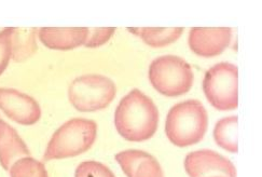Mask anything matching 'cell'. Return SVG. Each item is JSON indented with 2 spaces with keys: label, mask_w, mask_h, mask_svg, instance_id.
<instances>
[{
  "label": "cell",
  "mask_w": 262,
  "mask_h": 177,
  "mask_svg": "<svg viewBox=\"0 0 262 177\" xmlns=\"http://www.w3.org/2000/svg\"><path fill=\"white\" fill-rule=\"evenodd\" d=\"M159 125L156 104L144 92L133 88L118 104L115 112V126L128 142L140 143L150 140Z\"/></svg>",
  "instance_id": "1"
},
{
  "label": "cell",
  "mask_w": 262,
  "mask_h": 177,
  "mask_svg": "<svg viewBox=\"0 0 262 177\" xmlns=\"http://www.w3.org/2000/svg\"><path fill=\"white\" fill-rule=\"evenodd\" d=\"M208 127V115L198 100L180 102L170 108L165 121L167 139L177 147H189L203 140Z\"/></svg>",
  "instance_id": "2"
},
{
  "label": "cell",
  "mask_w": 262,
  "mask_h": 177,
  "mask_svg": "<svg viewBox=\"0 0 262 177\" xmlns=\"http://www.w3.org/2000/svg\"><path fill=\"white\" fill-rule=\"evenodd\" d=\"M97 124L84 118H74L52 135L46 148L43 160H59L73 158L86 152L96 141Z\"/></svg>",
  "instance_id": "3"
},
{
  "label": "cell",
  "mask_w": 262,
  "mask_h": 177,
  "mask_svg": "<svg viewBox=\"0 0 262 177\" xmlns=\"http://www.w3.org/2000/svg\"><path fill=\"white\" fill-rule=\"evenodd\" d=\"M148 78L160 94L176 97L191 90L194 74L192 67L184 58L177 55H162L151 62Z\"/></svg>",
  "instance_id": "4"
},
{
  "label": "cell",
  "mask_w": 262,
  "mask_h": 177,
  "mask_svg": "<svg viewBox=\"0 0 262 177\" xmlns=\"http://www.w3.org/2000/svg\"><path fill=\"white\" fill-rule=\"evenodd\" d=\"M117 87L108 77L97 74L82 75L70 83L68 100L78 112L103 110L115 100Z\"/></svg>",
  "instance_id": "5"
},
{
  "label": "cell",
  "mask_w": 262,
  "mask_h": 177,
  "mask_svg": "<svg viewBox=\"0 0 262 177\" xmlns=\"http://www.w3.org/2000/svg\"><path fill=\"white\" fill-rule=\"evenodd\" d=\"M203 91L209 104L220 112L234 110L238 106V68L228 62L218 63L206 72Z\"/></svg>",
  "instance_id": "6"
},
{
  "label": "cell",
  "mask_w": 262,
  "mask_h": 177,
  "mask_svg": "<svg viewBox=\"0 0 262 177\" xmlns=\"http://www.w3.org/2000/svg\"><path fill=\"white\" fill-rule=\"evenodd\" d=\"M184 165L189 177H236L234 164L214 150L202 149L190 152Z\"/></svg>",
  "instance_id": "7"
},
{
  "label": "cell",
  "mask_w": 262,
  "mask_h": 177,
  "mask_svg": "<svg viewBox=\"0 0 262 177\" xmlns=\"http://www.w3.org/2000/svg\"><path fill=\"white\" fill-rule=\"evenodd\" d=\"M0 109L12 121L27 126L41 118V108L35 98L15 88L0 87Z\"/></svg>",
  "instance_id": "8"
},
{
  "label": "cell",
  "mask_w": 262,
  "mask_h": 177,
  "mask_svg": "<svg viewBox=\"0 0 262 177\" xmlns=\"http://www.w3.org/2000/svg\"><path fill=\"white\" fill-rule=\"evenodd\" d=\"M232 40L230 27H193L191 28L188 43L191 51L202 57L220 55Z\"/></svg>",
  "instance_id": "9"
},
{
  "label": "cell",
  "mask_w": 262,
  "mask_h": 177,
  "mask_svg": "<svg viewBox=\"0 0 262 177\" xmlns=\"http://www.w3.org/2000/svg\"><path fill=\"white\" fill-rule=\"evenodd\" d=\"M116 161L127 177H164L159 161L143 150L120 151L116 154Z\"/></svg>",
  "instance_id": "10"
},
{
  "label": "cell",
  "mask_w": 262,
  "mask_h": 177,
  "mask_svg": "<svg viewBox=\"0 0 262 177\" xmlns=\"http://www.w3.org/2000/svg\"><path fill=\"white\" fill-rule=\"evenodd\" d=\"M89 27H42L38 29V37L51 50L68 51L84 45Z\"/></svg>",
  "instance_id": "11"
},
{
  "label": "cell",
  "mask_w": 262,
  "mask_h": 177,
  "mask_svg": "<svg viewBox=\"0 0 262 177\" xmlns=\"http://www.w3.org/2000/svg\"><path fill=\"white\" fill-rule=\"evenodd\" d=\"M26 157H30V150L25 142L14 127L0 119V165L9 172L17 160Z\"/></svg>",
  "instance_id": "12"
},
{
  "label": "cell",
  "mask_w": 262,
  "mask_h": 177,
  "mask_svg": "<svg viewBox=\"0 0 262 177\" xmlns=\"http://www.w3.org/2000/svg\"><path fill=\"white\" fill-rule=\"evenodd\" d=\"M127 31L149 47L163 48L176 42L184 34V27H128Z\"/></svg>",
  "instance_id": "13"
},
{
  "label": "cell",
  "mask_w": 262,
  "mask_h": 177,
  "mask_svg": "<svg viewBox=\"0 0 262 177\" xmlns=\"http://www.w3.org/2000/svg\"><path fill=\"white\" fill-rule=\"evenodd\" d=\"M38 28H14L11 36V58L15 62H24L32 57L38 49Z\"/></svg>",
  "instance_id": "14"
},
{
  "label": "cell",
  "mask_w": 262,
  "mask_h": 177,
  "mask_svg": "<svg viewBox=\"0 0 262 177\" xmlns=\"http://www.w3.org/2000/svg\"><path fill=\"white\" fill-rule=\"evenodd\" d=\"M214 140L221 148L231 153L238 151V118L229 116L220 119L214 129Z\"/></svg>",
  "instance_id": "15"
},
{
  "label": "cell",
  "mask_w": 262,
  "mask_h": 177,
  "mask_svg": "<svg viewBox=\"0 0 262 177\" xmlns=\"http://www.w3.org/2000/svg\"><path fill=\"white\" fill-rule=\"evenodd\" d=\"M9 173L10 177H49L45 164L32 157L17 160Z\"/></svg>",
  "instance_id": "16"
},
{
  "label": "cell",
  "mask_w": 262,
  "mask_h": 177,
  "mask_svg": "<svg viewBox=\"0 0 262 177\" xmlns=\"http://www.w3.org/2000/svg\"><path fill=\"white\" fill-rule=\"evenodd\" d=\"M75 177H116L113 171L105 164L97 161L81 162L76 169Z\"/></svg>",
  "instance_id": "17"
},
{
  "label": "cell",
  "mask_w": 262,
  "mask_h": 177,
  "mask_svg": "<svg viewBox=\"0 0 262 177\" xmlns=\"http://www.w3.org/2000/svg\"><path fill=\"white\" fill-rule=\"evenodd\" d=\"M116 32V27H92L89 28V33L84 47L93 49L102 47L107 43L110 38L114 36Z\"/></svg>",
  "instance_id": "18"
},
{
  "label": "cell",
  "mask_w": 262,
  "mask_h": 177,
  "mask_svg": "<svg viewBox=\"0 0 262 177\" xmlns=\"http://www.w3.org/2000/svg\"><path fill=\"white\" fill-rule=\"evenodd\" d=\"M13 27H7L0 32V76L7 70L11 60V36Z\"/></svg>",
  "instance_id": "19"
}]
</instances>
